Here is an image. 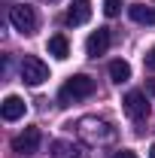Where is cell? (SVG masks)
Instances as JSON below:
<instances>
[{"instance_id":"6","label":"cell","mask_w":155,"mask_h":158,"mask_svg":"<svg viewBox=\"0 0 155 158\" xmlns=\"http://www.w3.org/2000/svg\"><path fill=\"white\" fill-rule=\"evenodd\" d=\"M122 103H125V113L134 118V122L149 118V103H146V94H143V91H128Z\"/></svg>"},{"instance_id":"8","label":"cell","mask_w":155,"mask_h":158,"mask_svg":"<svg viewBox=\"0 0 155 158\" xmlns=\"http://www.w3.org/2000/svg\"><path fill=\"white\" fill-rule=\"evenodd\" d=\"M24 113H27V103H24L19 94H9V98L0 103V116L6 118V122H19Z\"/></svg>"},{"instance_id":"9","label":"cell","mask_w":155,"mask_h":158,"mask_svg":"<svg viewBox=\"0 0 155 158\" xmlns=\"http://www.w3.org/2000/svg\"><path fill=\"white\" fill-rule=\"evenodd\" d=\"M88 19H91V3L88 0H73L70 9H67V24L70 27H79V24H85Z\"/></svg>"},{"instance_id":"5","label":"cell","mask_w":155,"mask_h":158,"mask_svg":"<svg viewBox=\"0 0 155 158\" xmlns=\"http://www.w3.org/2000/svg\"><path fill=\"white\" fill-rule=\"evenodd\" d=\"M40 140H43L40 128H24L21 134L12 137V149H15L19 155H34V152L40 149Z\"/></svg>"},{"instance_id":"10","label":"cell","mask_w":155,"mask_h":158,"mask_svg":"<svg viewBox=\"0 0 155 158\" xmlns=\"http://www.w3.org/2000/svg\"><path fill=\"white\" fill-rule=\"evenodd\" d=\"M128 15H131V21H137V24L152 27L155 24V6L152 3H134V6H128Z\"/></svg>"},{"instance_id":"13","label":"cell","mask_w":155,"mask_h":158,"mask_svg":"<svg viewBox=\"0 0 155 158\" xmlns=\"http://www.w3.org/2000/svg\"><path fill=\"white\" fill-rule=\"evenodd\" d=\"M52 155L55 158H82V152H79L76 146L64 143V140H55V143H52Z\"/></svg>"},{"instance_id":"1","label":"cell","mask_w":155,"mask_h":158,"mask_svg":"<svg viewBox=\"0 0 155 158\" xmlns=\"http://www.w3.org/2000/svg\"><path fill=\"white\" fill-rule=\"evenodd\" d=\"M94 88H97L94 79L85 76V73H79V76H70L64 85H61L58 100H61V106H70V103H79V100L91 98V94H94Z\"/></svg>"},{"instance_id":"4","label":"cell","mask_w":155,"mask_h":158,"mask_svg":"<svg viewBox=\"0 0 155 158\" xmlns=\"http://www.w3.org/2000/svg\"><path fill=\"white\" fill-rule=\"evenodd\" d=\"M21 79L27 85H43L49 79V67L40 58H34V55H24V61H21Z\"/></svg>"},{"instance_id":"17","label":"cell","mask_w":155,"mask_h":158,"mask_svg":"<svg viewBox=\"0 0 155 158\" xmlns=\"http://www.w3.org/2000/svg\"><path fill=\"white\" fill-rule=\"evenodd\" d=\"M146 88H149V94L155 98V79H149V82H146Z\"/></svg>"},{"instance_id":"16","label":"cell","mask_w":155,"mask_h":158,"mask_svg":"<svg viewBox=\"0 0 155 158\" xmlns=\"http://www.w3.org/2000/svg\"><path fill=\"white\" fill-rule=\"evenodd\" d=\"M113 158H137V152H131V149H122V152H116Z\"/></svg>"},{"instance_id":"7","label":"cell","mask_w":155,"mask_h":158,"mask_svg":"<svg viewBox=\"0 0 155 158\" xmlns=\"http://www.w3.org/2000/svg\"><path fill=\"white\" fill-rule=\"evenodd\" d=\"M107 49H110V27H97L94 34L85 40V52L91 58H100V55H107Z\"/></svg>"},{"instance_id":"11","label":"cell","mask_w":155,"mask_h":158,"mask_svg":"<svg viewBox=\"0 0 155 158\" xmlns=\"http://www.w3.org/2000/svg\"><path fill=\"white\" fill-rule=\"evenodd\" d=\"M49 55H52V58H58V61H64L67 55H70V43H67V37H64V34L49 37Z\"/></svg>"},{"instance_id":"14","label":"cell","mask_w":155,"mask_h":158,"mask_svg":"<svg viewBox=\"0 0 155 158\" xmlns=\"http://www.w3.org/2000/svg\"><path fill=\"white\" fill-rule=\"evenodd\" d=\"M119 12H122V0H103V15L116 19Z\"/></svg>"},{"instance_id":"12","label":"cell","mask_w":155,"mask_h":158,"mask_svg":"<svg viewBox=\"0 0 155 158\" xmlns=\"http://www.w3.org/2000/svg\"><path fill=\"white\" fill-rule=\"evenodd\" d=\"M110 79H113V82H119V85H122V82H128V79H131V64H128V61H113V64H110Z\"/></svg>"},{"instance_id":"15","label":"cell","mask_w":155,"mask_h":158,"mask_svg":"<svg viewBox=\"0 0 155 158\" xmlns=\"http://www.w3.org/2000/svg\"><path fill=\"white\" fill-rule=\"evenodd\" d=\"M146 67H149V70H155V46L146 52Z\"/></svg>"},{"instance_id":"2","label":"cell","mask_w":155,"mask_h":158,"mask_svg":"<svg viewBox=\"0 0 155 158\" xmlns=\"http://www.w3.org/2000/svg\"><path fill=\"white\" fill-rule=\"evenodd\" d=\"M76 131H79V137H82V140L97 143V146H103V143H113V140H116V128H113L110 122H103V118H94V116L79 118Z\"/></svg>"},{"instance_id":"3","label":"cell","mask_w":155,"mask_h":158,"mask_svg":"<svg viewBox=\"0 0 155 158\" xmlns=\"http://www.w3.org/2000/svg\"><path fill=\"white\" fill-rule=\"evenodd\" d=\"M9 21H12V27H15L19 34H34V31H37V12H34V6H27V3H15V6L9 9Z\"/></svg>"},{"instance_id":"18","label":"cell","mask_w":155,"mask_h":158,"mask_svg":"<svg viewBox=\"0 0 155 158\" xmlns=\"http://www.w3.org/2000/svg\"><path fill=\"white\" fill-rule=\"evenodd\" d=\"M149 158H155V143H152V146H149Z\"/></svg>"}]
</instances>
